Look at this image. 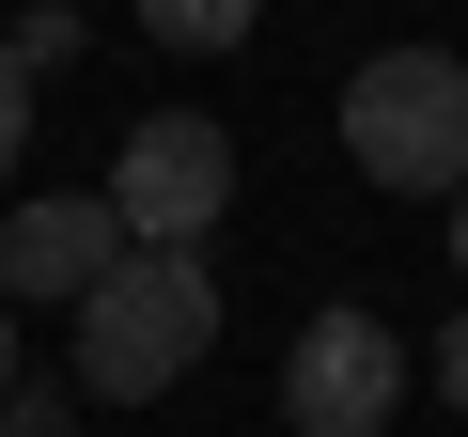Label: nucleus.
I'll use <instances>...</instances> for the list:
<instances>
[{"label": "nucleus", "mask_w": 468, "mask_h": 437, "mask_svg": "<svg viewBox=\"0 0 468 437\" xmlns=\"http://www.w3.org/2000/svg\"><path fill=\"white\" fill-rule=\"evenodd\" d=\"M203 344H218V266L203 250H125L79 297V390L94 406H156Z\"/></svg>", "instance_id": "1"}, {"label": "nucleus", "mask_w": 468, "mask_h": 437, "mask_svg": "<svg viewBox=\"0 0 468 437\" xmlns=\"http://www.w3.org/2000/svg\"><path fill=\"white\" fill-rule=\"evenodd\" d=\"M390 406H406V344H390V313L328 297V313L282 344V437H390Z\"/></svg>", "instance_id": "4"}, {"label": "nucleus", "mask_w": 468, "mask_h": 437, "mask_svg": "<svg viewBox=\"0 0 468 437\" xmlns=\"http://www.w3.org/2000/svg\"><path fill=\"white\" fill-rule=\"evenodd\" d=\"M218 203H234V141H218V110H141L125 156H110V218H125V250H203Z\"/></svg>", "instance_id": "3"}, {"label": "nucleus", "mask_w": 468, "mask_h": 437, "mask_svg": "<svg viewBox=\"0 0 468 437\" xmlns=\"http://www.w3.org/2000/svg\"><path fill=\"white\" fill-rule=\"evenodd\" d=\"M0 390H16V313H0Z\"/></svg>", "instance_id": "10"}, {"label": "nucleus", "mask_w": 468, "mask_h": 437, "mask_svg": "<svg viewBox=\"0 0 468 437\" xmlns=\"http://www.w3.org/2000/svg\"><path fill=\"white\" fill-rule=\"evenodd\" d=\"M0 437H79V406H63V390H32V375H16V390H0Z\"/></svg>", "instance_id": "7"}, {"label": "nucleus", "mask_w": 468, "mask_h": 437, "mask_svg": "<svg viewBox=\"0 0 468 437\" xmlns=\"http://www.w3.org/2000/svg\"><path fill=\"white\" fill-rule=\"evenodd\" d=\"M141 32H156L172 63H218V48H250V32H266V0H141Z\"/></svg>", "instance_id": "6"}, {"label": "nucleus", "mask_w": 468, "mask_h": 437, "mask_svg": "<svg viewBox=\"0 0 468 437\" xmlns=\"http://www.w3.org/2000/svg\"><path fill=\"white\" fill-rule=\"evenodd\" d=\"M344 156L375 172V187H468V63L452 48H375L359 79H344Z\"/></svg>", "instance_id": "2"}, {"label": "nucleus", "mask_w": 468, "mask_h": 437, "mask_svg": "<svg viewBox=\"0 0 468 437\" xmlns=\"http://www.w3.org/2000/svg\"><path fill=\"white\" fill-rule=\"evenodd\" d=\"M16 156H32V63L0 48V172H16Z\"/></svg>", "instance_id": "8"}, {"label": "nucleus", "mask_w": 468, "mask_h": 437, "mask_svg": "<svg viewBox=\"0 0 468 437\" xmlns=\"http://www.w3.org/2000/svg\"><path fill=\"white\" fill-rule=\"evenodd\" d=\"M437 390H452V421H468V313L437 328Z\"/></svg>", "instance_id": "9"}, {"label": "nucleus", "mask_w": 468, "mask_h": 437, "mask_svg": "<svg viewBox=\"0 0 468 437\" xmlns=\"http://www.w3.org/2000/svg\"><path fill=\"white\" fill-rule=\"evenodd\" d=\"M110 266H125L110 187H48V203H16V218H0V297H16V313H79Z\"/></svg>", "instance_id": "5"}, {"label": "nucleus", "mask_w": 468, "mask_h": 437, "mask_svg": "<svg viewBox=\"0 0 468 437\" xmlns=\"http://www.w3.org/2000/svg\"><path fill=\"white\" fill-rule=\"evenodd\" d=\"M452 266H468V187H452Z\"/></svg>", "instance_id": "11"}]
</instances>
